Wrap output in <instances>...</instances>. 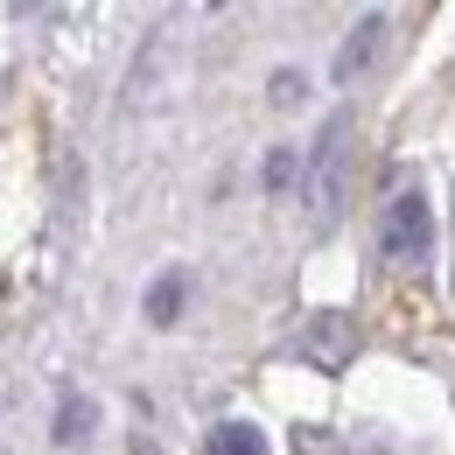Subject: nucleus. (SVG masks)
Masks as SVG:
<instances>
[{
  "label": "nucleus",
  "instance_id": "39448f33",
  "mask_svg": "<svg viewBox=\"0 0 455 455\" xmlns=\"http://www.w3.org/2000/svg\"><path fill=\"white\" fill-rule=\"evenodd\" d=\"M211 455H267V435L252 420H225V427H211Z\"/></svg>",
  "mask_w": 455,
  "mask_h": 455
},
{
  "label": "nucleus",
  "instance_id": "f03ea898",
  "mask_svg": "<svg viewBox=\"0 0 455 455\" xmlns=\"http://www.w3.org/2000/svg\"><path fill=\"white\" fill-rule=\"evenodd\" d=\"M343 140H350V113H330L323 119V133H315V148H308V211H315V225H337V204H343Z\"/></svg>",
  "mask_w": 455,
  "mask_h": 455
},
{
  "label": "nucleus",
  "instance_id": "423d86ee",
  "mask_svg": "<svg viewBox=\"0 0 455 455\" xmlns=\"http://www.w3.org/2000/svg\"><path fill=\"white\" fill-rule=\"evenodd\" d=\"M175 301H182V281L169 274V281H162L155 294H148V315H155V323H175Z\"/></svg>",
  "mask_w": 455,
  "mask_h": 455
},
{
  "label": "nucleus",
  "instance_id": "6e6552de",
  "mask_svg": "<svg viewBox=\"0 0 455 455\" xmlns=\"http://www.w3.org/2000/svg\"><path fill=\"white\" fill-rule=\"evenodd\" d=\"M294 92H301V77H294V70H281V77H274V99H281V106H294Z\"/></svg>",
  "mask_w": 455,
  "mask_h": 455
},
{
  "label": "nucleus",
  "instance_id": "7ed1b4c3",
  "mask_svg": "<svg viewBox=\"0 0 455 455\" xmlns=\"http://www.w3.org/2000/svg\"><path fill=\"white\" fill-rule=\"evenodd\" d=\"M301 350H308L323 371H337L343 357L357 350V337H350V323H343V315H315V323H308V337H301Z\"/></svg>",
  "mask_w": 455,
  "mask_h": 455
},
{
  "label": "nucleus",
  "instance_id": "20e7f679",
  "mask_svg": "<svg viewBox=\"0 0 455 455\" xmlns=\"http://www.w3.org/2000/svg\"><path fill=\"white\" fill-rule=\"evenodd\" d=\"M379 36H386V14H364V21L350 28V43H343V57H337V77H343V84L379 57Z\"/></svg>",
  "mask_w": 455,
  "mask_h": 455
},
{
  "label": "nucleus",
  "instance_id": "f257e3e1",
  "mask_svg": "<svg viewBox=\"0 0 455 455\" xmlns=\"http://www.w3.org/2000/svg\"><path fill=\"white\" fill-rule=\"evenodd\" d=\"M379 252L393 267H427V252H435V211H427L420 189H393V204L379 211Z\"/></svg>",
  "mask_w": 455,
  "mask_h": 455
},
{
  "label": "nucleus",
  "instance_id": "0eeeda50",
  "mask_svg": "<svg viewBox=\"0 0 455 455\" xmlns=\"http://www.w3.org/2000/svg\"><path fill=\"white\" fill-rule=\"evenodd\" d=\"M84 420H92V406H63V427H57V442H84Z\"/></svg>",
  "mask_w": 455,
  "mask_h": 455
}]
</instances>
